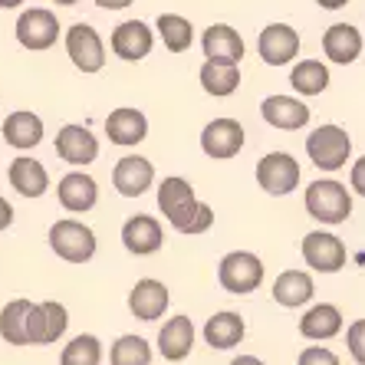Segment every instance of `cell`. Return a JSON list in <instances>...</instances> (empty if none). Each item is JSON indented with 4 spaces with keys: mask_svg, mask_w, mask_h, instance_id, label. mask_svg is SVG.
<instances>
[{
    "mask_svg": "<svg viewBox=\"0 0 365 365\" xmlns=\"http://www.w3.org/2000/svg\"><path fill=\"white\" fill-rule=\"evenodd\" d=\"M168 221H171V227L181 230V234H204V230H211V224H214V211L204 201L191 197V201H185L181 207H175V211L168 214Z\"/></svg>",
    "mask_w": 365,
    "mask_h": 365,
    "instance_id": "obj_28",
    "label": "cell"
},
{
    "mask_svg": "<svg viewBox=\"0 0 365 365\" xmlns=\"http://www.w3.org/2000/svg\"><path fill=\"white\" fill-rule=\"evenodd\" d=\"M230 365H264V362H260V359H257V356H237V359H234V362H230Z\"/></svg>",
    "mask_w": 365,
    "mask_h": 365,
    "instance_id": "obj_42",
    "label": "cell"
},
{
    "mask_svg": "<svg viewBox=\"0 0 365 365\" xmlns=\"http://www.w3.org/2000/svg\"><path fill=\"white\" fill-rule=\"evenodd\" d=\"M195 197V187L187 185L185 178H165L162 187H158V207H162V214L168 217L175 207H181L185 201H191Z\"/></svg>",
    "mask_w": 365,
    "mask_h": 365,
    "instance_id": "obj_35",
    "label": "cell"
},
{
    "mask_svg": "<svg viewBox=\"0 0 365 365\" xmlns=\"http://www.w3.org/2000/svg\"><path fill=\"white\" fill-rule=\"evenodd\" d=\"M155 30L162 34V43L171 53H185L191 50V40H195V26L187 17H178V14H162Z\"/></svg>",
    "mask_w": 365,
    "mask_h": 365,
    "instance_id": "obj_30",
    "label": "cell"
},
{
    "mask_svg": "<svg viewBox=\"0 0 365 365\" xmlns=\"http://www.w3.org/2000/svg\"><path fill=\"white\" fill-rule=\"evenodd\" d=\"M349 181H352V187H356V195L365 197V155L359 158L356 165H352V175H349Z\"/></svg>",
    "mask_w": 365,
    "mask_h": 365,
    "instance_id": "obj_38",
    "label": "cell"
},
{
    "mask_svg": "<svg viewBox=\"0 0 365 365\" xmlns=\"http://www.w3.org/2000/svg\"><path fill=\"white\" fill-rule=\"evenodd\" d=\"M257 53L267 66H287L299 53V34L287 24H270L257 36Z\"/></svg>",
    "mask_w": 365,
    "mask_h": 365,
    "instance_id": "obj_11",
    "label": "cell"
},
{
    "mask_svg": "<svg viewBox=\"0 0 365 365\" xmlns=\"http://www.w3.org/2000/svg\"><path fill=\"white\" fill-rule=\"evenodd\" d=\"M66 53L73 66L83 73H99L106 66V46L89 24H73L66 30Z\"/></svg>",
    "mask_w": 365,
    "mask_h": 365,
    "instance_id": "obj_9",
    "label": "cell"
},
{
    "mask_svg": "<svg viewBox=\"0 0 365 365\" xmlns=\"http://www.w3.org/2000/svg\"><path fill=\"white\" fill-rule=\"evenodd\" d=\"M201 50L207 63H224V66H240L244 60V40L234 26L227 24H211L201 36Z\"/></svg>",
    "mask_w": 365,
    "mask_h": 365,
    "instance_id": "obj_13",
    "label": "cell"
},
{
    "mask_svg": "<svg viewBox=\"0 0 365 365\" xmlns=\"http://www.w3.org/2000/svg\"><path fill=\"white\" fill-rule=\"evenodd\" d=\"M7 178H10V185L17 187V195H24V197H43L46 187H50L46 168H43L36 158H26V155H20V158L10 162Z\"/></svg>",
    "mask_w": 365,
    "mask_h": 365,
    "instance_id": "obj_21",
    "label": "cell"
},
{
    "mask_svg": "<svg viewBox=\"0 0 365 365\" xmlns=\"http://www.w3.org/2000/svg\"><path fill=\"white\" fill-rule=\"evenodd\" d=\"M191 349H195V323L187 316L168 319L162 326V332H158V352H162V359L181 362V359L191 356Z\"/></svg>",
    "mask_w": 365,
    "mask_h": 365,
    "instance_id": "obj_20",
    "label": "cell"
},
{
    "mask_svg": "<svg viewBox=\"0 0 365 365\" xmlns=\"http://www.w3.org/2000/svg\"><path fill=\"white\" fill-rule=\"evenodd\" d=\"M122 244H125L128 254H135V257L158 254L165 244V230L152 214H135V217H128L122 224Z\"/></svg>",
    "mask_w": 365,
    "mask_h": 365,
    "instance_id": "obj_14",
    "label": "cell"
},
{
    "mask_svg": "<svg viewBox=\"0 0 365 365\" xmlns=\"http://www.w3.org/2000/svg\"><path fill=\"white\" fill-rule=\"evenodd\" d=\"M217 280L227 293L234 297H247V293H254L260 283H264V264H260V257L250 254V250H234L221 260L217 267Z\"/></svg>",
    "mask_w": 365,
    "mask_h": 365,
    "instance_id": "obj_5",
    "label": "cell"
},
{
    "mask_svg": "<svg viewBox=\"0 0 365 365\" xmlns=\"http://www.w3.org/2000/svg\"><path fill=\"white\" fill-rule=\"evenodd\" d=\"M10 224H14V207H10V201L0 197V230H7Z\"/></svg>",
    "mask_w": 365,
    "mask_h": 365,
    "instance_id": "obj_39",
    "label": "cell"
},
{
    "mask_svg": "<svg viewBox=\"0 0 365 365\" xmlns=\"http://www.w3.org/2000/svg\"><path fill=\"white\" fill-rule=\"evenodd\" d=\"M297 365H339V359H336V352L326 346H309L299 352V362Z\"/></svg>",
    "mask_w": 365,
    "mask_h": 365,
    "instance_id": "obj_37",
    "label": "cell"
},
{
    "mask_svg": "<svg viewBox=\"0 0 365 365\" xmlns=\"http://www.w3.org/2000/svg\"><path fill=\"white\" fill-rule=\"evenodd\" d=\"M201 148L214 162H227L244 148V125L237 119H214L201 132Z\"/></svg>",
    "mask_w": 365,
    "mask_h": 365,
    "instance_id": "obj_10",
    "label": "cell"
},
{
    "mask_svg": "<svg viewBox=\"0 0 365 365\" xmlns=\"http://www.w3.org/2000/svg\"><path fill=\"white\" fill-rule=\"evenodd\" d=\"M102 362V342L89 332L69 339V346H63L60 365H99Z\"/></svg>",
    "mask_w": 365,
    "mask_h": 365,
    "instance_id": "obj_34",
    "label": "cell"
},
{
    "mask_svg": "<svg viewBox=\"0 0 365 365\" xmlns=\"http://www.w3.org/2000/svg\"><path fill=\"white\" fill-rule=\"evenodd\" d=\"M128 309L135 319L142 323H155V319H162V313L168 309V287L162 280H152V277H145L132 287L128 293Z\"/></svg>",
    "mask_w": 365,
    "mask_h": 365,
    "instance_id": "obj_16",
    "label": "cell"
},
{
    "mask_svg": "<svg viewBox=\"0 0 365 365\" xmlns=\"http://www.w3.org/2000/svg\"><path fill=\"white\" fill-rule=\"evenodd\" d=\"M56 195H60V204L66 211L86 214V211H93L96 201H99V187L83 171H69L66 178H60V185H56Z\"/></svg>",
    "mask_w": 365,
    "mask_h": 365,
    "instance_id": "obj_19",
    "label": "cell"
},
{
    "mask_svg": "<svg viewBox=\"0 0 365 365\" xmlns=\"http://www.w3.org/2000/svg\"><path fill=\"white\" fill-rule=\"evenodd\" d=\"M260 115L267 125L283 128V132H297V128L309 125V106L293 96H267L260 102Z\"/></svg>",
    "mask_w": 365,
    "mask_h": 365,
    "instance_id": "obj_15",
    "label": "cell"
},
{
    "mask_svg": "<svg viewBox=\"0 0 365 365\" xmlns=\"http://www.w3.org/2000/svg\"><path fill=\"white\" fill-rule=\"evenodd\" d=\"M109 46H112V53H115L119 60L138 63V60H145V56L152 53L155 34L148 30V24H142V20H125V24H119L115 30H112Z\"/></svg>",
    "mask_w": 365,
    "mask_h": 365,
    "instance_id": "obj_12",
    "label": "cell"
},
{
    "mask_svg": "<svg viewBox=\"0 0 365 365\" xmlns=\"http://www.w3.org/2000/svg\"><path fill=\"white\" fill-rule=\"evenodd\" d=\"M244 319H240L237 313H214L207 323H204V339H207V346L211 349H234L240 346V339H244Z\"/></svg>",
    "mask_w": 365,
    "mask_h": 365,
    "instance_id": "obj_27",
    "label": "cell"
},
{
    "mask_svg": "<svg viewBox=\"0 0 365 365\" xmlns=\"http://www.w3.org/2000/svg\"><path fill=\"white\" fill-rule=\"evenodd\" d=\"M306 211H309V217L323 224H346V217L352 214V197L339 181H313L306 187Z\"/></svg>",
    "mask_w": 365,
    "mask_h": 365,
    "instance_id": "obj_1",
    "label": "cell"
},
{
    "mask_svg": "<svg viewBox=\"0 0 365 365\" xmlns=\"http://www.w3.org/2000/svg\"><path fill=\"white\" fill-rule=\"evenodd\" d=\"M4 142L14 145V148H36L43 142V119L34 115V112H10L7 119H4Z\"/></svg>",
    "mask_w": 365,
    "mask_h": 365,
    "instance_id": "obj_25",
    "label": "cell"
},
{
    "mask_svg": "<svg viewBox=\"0 0 365 365\" xmlns=\"http://www.w3.org/2000/svg\"><path fill=\"white\" fill-rule=\"evenodd\" d=\"M56 4H63V7H76L79 0H56Z\"/></svg>",
    "mask_w": 365,
    "mask_h": 365,
    "instance_id": "obj_44",
    "label": "cell"
},
{
    "mask_svg": "<svg viewBox=\"0 0 365 365\" xmlns=\"http://www.w3.org/2000/svg\"><path fill=\"white\" fill-rule=\"evenodd\" d=\"M56 155L69 165H89L99 158V142L86 125H63L56 135Z\"/></svg>",
    "mask_w": 365,
    "mask_h": 365,
    "instance_id": "obj_18",
    "label": "cell"
},
{
    "mask_svg": "<svg viewBox=\"0 0 365 365\" xmlns=\"http://www.w3.org/2000/svg\"><path fill=\"white\" fill-rule=\"evenodd\" d=\"M201 86L207 96H217V99H224V96H234L240 86V69L237 66H224V63H204L201 66Z\"/></svg>",
    "mask_w": 365,
    "mask_h": 365,
    "instance_id": "obj_29",
    "label": "cell"
},
{
    "mask_svg": "<svg viewBox=\"0 0 365 365\" xmlns=\"http://www.w3.org/2000/svg\"><path fill=\"white\" fill-rule=\"evenodd\" d=\"M66 326H69V313L66 306L56 303V299L26 306V319H24L26 346H53L56 339H63Z\"/></svg>",
    "mask_w": 365,
    "mask_h": 365,
    "instance_id": "obj_2",
    "label": "cell"
},
{
    "mask_svg": "<svg viewBox=\"0 0 365 365\" xmlns=\"http://www.w3.org/2000/svg\"><path fill=\"white\" fill-rule=\"evenodd\" d=\"M20 4H26V0H0V7L4 10H14V7H20Z\"/></svg>",
    "mask_w": 365,
    "mask_h": 365,
    "instance_id": "obj_43",
    "label": "cell"
},
{
    "mask_svg": "<svg viewBox=\"0 0 365 365\" xmlns=\"http://www.w3.org/2000/svg\"><path fill=\"white\" fill-rule=\"evenodd\" d=\"M50 247L66 264H86L96 257V234L83 221L66 217V221H56L50 227Z\"/></svg>",
    "mask_w": 365,
    "mask_h": 365,
    "instance_id": "obj_3",
    "label": "cell"
},
{
    "mask_svg": "<svg viewBox=\"0 0 365 365\" xmlns=\"http://www.w3.org/2000/svg\"><path fill=\"white\" fill-rule=\"evenodd\" d=\"M26 306H30V299H10L0 309V336H4L7 346H26V329H24Z\"/></svg>",
    "mask_w": 365,
    "mask_h": 365,
    "instance_id": "obj_32",
    "label": "cell"
},
{
    "mask_svg": "<svg viewBox=\"0 0 365 365\" xmlns=\"http://www.w3.org/2000/svg\"><path fill=\"white\" fill-rule=\"evenodd\" d=\"M112 365H152V346L142 336H119L109 349Z\"/></svg>",
    "mask_w": 365,
    "mask_h": 365,
    "instance_id": "obj_33",
    "label": "cell"
},
{
    "mask_svg": "<svg viewBox=\"0 0 365 365\" xmlns=\"http://www.w3.org/2000/svg\"><path fill=\"white\" fill-rule=\"evenodd\" d=\"M289 83H293V89H297L299 96H319L326 86H329V69L319 60H303L293 66Z\"/></svg>",
    "mask_w": 365,
    "mask_h": 365,
    "instance_id": "obj_31",
    "label": "cell"
},
{
    "mask_svg": "<svg viewBox=\"0 0 365 365\" xmlns=\"http://www.w3.org/2000/svg\"><path fill=\"white\" fill-rule=\"evenodd\" d=\"M299 332H303L306 339H313V342L332 339V336H339L342 332V313L332 303L309 306V309L303 313V319H299Z\"/></svg>",
    "mask_w": 365,
    "mask_h": 365,
    "instance_id": "obj_23",
    "label": "cell"
},
{
    "mask_svg": "<svg viewBox=\"0 0 365 365\" xmlns=\"http://www.w3.org/2000/svg\"><path fill=\"white\" fill-rule=\"evenodd\" d=\"M152 181H155V168L142 155H125L112 171V185L119 187V195L125 197H142L152 187Z\"/></svg>",
    "mask_w": 365,
    "mask_h": 365,
    "instance_id": "obj_17",
    "label": "cell"
},
{
    "mask_svg": "<svg viewBox=\"0 0 365 365\" xmlns=\"http://www.w3.org/2000/svg\"><path fill=\"white\" fill-rule=\"evenodd\" d=\"M319 7H326V10H339V7H346L349 0H316Z\"/></svg>",
    "mask_w": 365,
    "mask_h": 365,
    "instance_id": "obj_41",
    "label": "cell"
},
{
    "mask_svg": "<svg viewBox=\"0 0 365 365\" xmlns=\"http://www.w3.org/2000/svg\"><path fill=\"white\" fill-rule=\"evenodd\" d=\"M273 299L287 309H297V306L309 303L313 299V277L303 270H283L277 280H273Z\"/></svg>",
    "mask_w": 365,
    "mask_h": 365,
    "instance_id": "obj_26",
    "label": "cell"
},
{
    "mask_svg": "<svg viewBox=\"0 0 365 365\" xmlns=\"http://www.w3.org/2000/svg\"><path fill=\"white\" fill-rule=\"evenodd\" d=\"M323 53L332 63H356L362 53V34L352 24H332L323 34Z\"/></svg>",
    "mask_w": 365,
    "mask_h": 365,
    "instance_id": "obj_22",
    "label": "cell"
},
{
    "mask_svg": "<svg viewBox=\"0 0 365 365\" xmlns=\"http://www.w3.org/2000/svg\"><path fill=\"white\" fill-rule=\"evenodd\" d=\"M60 36V20L46 7H30L17 20V40L24 50H50Z\"/></svg>",
    "mask_w": 365,
    "mask_h": 365,
    "instance_id": "obj_7",
    "label": "cell"
},
{
    "mask_svg": "<svg viewBox=\"0 0 365 365\" xmlns=\"http://www.w3.org/2000/svg\"><path fill=\"white\" fill-rule=\"evenodd\" d=\"M306 155H309V162L316 168L339 171L349 162V155H352V138L339 125H319L313 135L306 138Z\"/></svg>",
    "mask_w": 365,
    "mask_h": 365,
    "instance_id": "obj_4",
    "label": "cell"
},
{
    "mask_svg": "<svg viewBox=\"0 0 365 365\" xmlns=\"http://www.w3.org/2000/svg\"><path fill=\"white\" fill-rule=\"evenodd\" d=\"M257 185L267 195H289L299 185V162L287 152H270L257 162Z\"/></svg>",
    "mask_w": 365,
    "mask_h": 365,
    "instance_id": "obj_6",
    "label": "cell"
},
{
    "mask_svg": "<svg viewBox=\"0 0 365 365\" xmlns=\"http://www.w3.org/2000/svg\"><path fill=\"white\" fill-rule=\"evenodd\" d=\"M106 135L112 145H138L148 135V119L138 109H115L106 119Z\"/></svg>",
    "mask_w": 365,
    "mask_h": 365,
    "instance_id": "obj_24",
    "label": "cell"
},
{
    "mask_svg": "<svg viewBox=\"0 0 365 365\" xmlns=\"http://www.w3.org/2000/svg\"><path fill=\"white\" fill-rule=\"evenodd\" d=\"M303 260L316 273H336L346 267V244L329 230H313L303 237Z\"/></svg>",
    "mask_w": 365,
    "mask_h": 365,
    "instance_id": "obj_8",
    "label": "cell"
},
{
    "mask_svg": "<svg viewBox=\"0 0 365 365\" xmlns=\"http://www.w3.org/2000/svg\"><path fill=\"white\" fill-rule=\"evenodd\" d=\"M96 4L106 10H122V7H128V4H135V0H96Z\"/></svg>",
    "mask_w": 365,
    "mask_h": 365,
    "instance_id": "obj_40",
    "label": "cell"
},
{
    "mask_svg": "<svg viewBox=\"0 0 365 365\" xmlns=\"http://www.w3.org/2000/svg\"><path fill=\"white\" fill-rule=\"evenodd\" d=\"M346 342H349V356L356 359L359 365H365V319H356L349 326Z\"/></svg>",
    "mask_w": 365,
    "mask_h": 365,
    "instance_id": "obj_36",
    "label": "cell"
}]
</instances>
